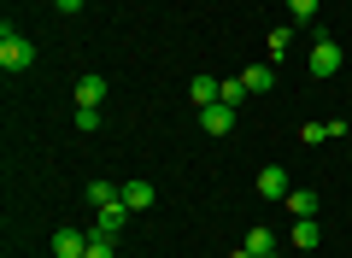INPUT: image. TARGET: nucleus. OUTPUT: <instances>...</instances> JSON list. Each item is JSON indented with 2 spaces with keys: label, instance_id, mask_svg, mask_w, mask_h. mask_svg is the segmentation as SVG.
<instances>
[{
  "label": "nucleus",
  "instance_id": "1",
  "mask_svg": "<svg viewBox=\"0 0 352 258\" xmlns=\"http://www.w3.org/2000/svg\"><path fill=\"white\" fill-rule=\"evenodd\" d=\"M0 65H6V76H18V71H30V65H36V47H30V36H18L12 24L0 30Z\"/></svg>",
  "mask_w": 352,
  "mask_h": 258
},
{
  "label": "nucleus",
  "instance_id": "2",
  "mask_svg": "<svg viewBox=\"0 0 352 258\" xmlns=\"http://www.w3.org/2000/svg\"><path fill=\"white\" fill-rule=\"evenodd\" d=\"M340 71V41L335 36H317L311 41V76H335Z\"/></svg>",
  "mask_w": 352,
  "mask_h": 258
},
{
  "label": "nucleus",
  "instance_id": "3",
  "mask_svg": "<svg viewBox=\"0 0 352 258\" xmlns=\"http://www.w3.org/2000/svg\"><path fill=\"white\" fill-rule=\"evenodd\" d=\"M200 129L206 136H229L235 129V106H223V100L217 106H200Z\"/></svg>",
  "mask_w": 352,
  "mask_h": 258
},
{
  "label": "nucleus",
  "instance_id": "4",
  "mask_svg": "<svg viewBox=\"0 0 352 258\" xmlns=\"http://www.w3.org/2000/svg\"><path fill=\"white\" fill-rule=\"evenodd\" d=\"M129 217H135V211H129L124 200H112V206H100V223H94V235H118V229H129Z\"/></svg>",
  "mask_w": 352,
  "mask_h": 258
},
{
  "label": "nucleus",
  "instance_id": "5",
  "mask_svg": "<svg viewBox=\"0 0 352 258\" xmlns=\"http://www.w3.org/2000/svg\"><path fill=\"white\" fill-rule=\"evenodd\" d=\"M258 194L264 200H288V171H282V164H264L258 171Z\"/></svg>",
  "mask_w": 352,
  "mask_h": 258
},
{
  "label": "nucleus",
  "instance_id": "6",
  "mask_svg": "<svg viewBox=\"0 0 352 258\" xmlns=\"http://www.w3.org/2000/svg\"><path fill=\"white\" fill-rule=\"evenodd\" d=\"M294 252H317V241H323V229H317V217H294Z\"/></svg>",
  "mask_w": 352,
  "mask_h": 258
},
{
  "label": "nucleus",
  "instance_id": "7",
  "mask_svg": "<svg viewBox=\"0 0 352 258\" xmlns=\"http://www.w3.org/2000/svg\"><path fill=\"white\" fill-rule=\"evenodd\" d=\"M188 100H194V106H217V100H223V83H217V76H194Z\"/></svg>",
  "mask_w": 352,
  "mask_h": 258
},
{
  "label": "nucleus",
  "instance_id": "8",
  "mask_svg": "<svg viewBox=\"0 0 352 258\" xmlns=\"http://www.w3.org/2000/svg\"><path fill=\"white\" fill-rule=\"evenodd\" d=\"M82 252H88V235H76V229L53 235V258H82Z\"/></svg>",
  "mask_w": 352,
  "mask_h": 258
},
{
  "label": "nucleus",
  "instance_id": "9",
  "mask_svg": "<svg viewBox=\"0 0 352 258\" xmlns=\"http://www.w3.org/2000/svg\"><path fill=\"white\" fill-rule=\"evenodd\" d=\"M282 206H288V217H317V194H311V188H288Z\"/></svg>",
  "mask_w": 352,
  "mask_h": 258
},
{
  "label": "nucleus",
  "instance_id": "10",
  "mask_svg": "<svg viewBox=\"0 0 352 258\" xmlns=\"http://www.w3.org/2000/svg\"><path fill=\"white\" fill-rule=\"evenodd\" d=\"M106 100V76H76V106H100Z\"/></svg>",
  "mask_w": 352,
  "mask_h": 258
},
{
  "label": "nucleus",
  "instance_id": "11",
  "mask_svg": "<svg viewBox=\"0 0 352 258\" xmlns=\"http://www.w3.org/2000/svg\"><path fill=\"white\" fill-rule=\"evenodd\" d=\"M241 83H247V94H264V88H276V71H270V65H247Z\"/></svg>",
  "mask_w": 352,
  "mask_h": 258
},
{
  "label": "nucleus",
  "instance_id": "12",
  "mask_svg": "<svg viewBox=\"0 0 352 258\" xmlns=\"http://www.w3.org/2000/svg\"><path fill=\"white\" fill-rule=\"evenodd\" d=\"M118 188H124V206L129 211H147L153 206V182H118Z\"/></svg>",
  "mask_w": 352,
  "mask_h": 258
},
{
  "label": "nucleus",
  "instance_id": "13",
  "mask_svg": "<svg viewBox=\"0 0 352 258\" xmlns=\"http://www.w3.org/2000/svg\"><path fill=\"white\" fill-rule=\"evenodd\" d=\"M88 200H94V206H112V200H124V188L106 176V182H88Z\"/></svg>",
  "mask_w": 352,
  "mask_h": 258
},
{
  "label": "nucleus",
  "instance_id": "14",
  "mask_svg": "<svg viewBox=\"0 0 352 258\" xmlns=\"http://www.w3.org/2000/svg\"><path fill=\"white\" fill-rule=\"evenodd\" d=\"M247 252H258V258L276 252V235H270V229H252V235H247Z\"/></svg>",
  "mask_w": 352,
  "mask_h": 258
},
{
  "label": "nucleus",
  "instance_id": "15",
  "mask_svg": "<svg viewBox=\"0 0 352 258\" xmlns=\"http://www.w3.org/2000/svg\"><path fill=\"white\" fill-rule=\"evenodd\" d=\"M82 258H118L112 252V235H88V252Z\"/></svg>",
  "mask_w": 352,
  "mask_h": 258
},
{
  "label": "nucleus",
  "instance_id": "16",
  "mask_svg": "<svg viewBox=\"0 0 352 258\" xmlns=\"http://www.w3.org/2000/svg\"><path fill=\"white\" fill-rule=\"evenodd\" d=\"M329 136H335L329 123H305V129H300V141H305V147H317V141H329Z\"/></svg>",
  "mask_w": 352,
  "mask_h": 258
},
{
  "label": "nucleus",
  "instance_id": "17",
  "mask_svg": "<svg viewBox=\"0 0 352 258\" xmlns=\"http://www.w3.org/2000/svg\"><path fill=\"white\" fill-rule=\"evenodd\" d=\"M241 100H247V83H241V76H235V83H223V106L241 111Z\"/></svg>",
  "mask_w": 352,
  "mask_h": 258
},
{
  "label": "nucleus",
  "instance_id": "18",
  "mask_svg": "<svg viewBox=\"0 0 352 258\" xmlns=\"http://www.w3.org/2000/svg\"><path fill=\"white\" fill-rule=\"evenodd\" d=\"M76 129H100V106H76Z\"/></svg>",
  "mask_w": 352,
  "mask_h": 258
},
{
  "label": "nucleus",
  "instance_id": "19",
  "mask_svg": "<svg viewBox=\"0 0 352 258\" xmlns=\"http://www.w3.org/2000/svg\"><path fill=\"white\" fill-rule=\"evenodd\" d=\"M288 12H294V24H305V18H317V0H288Z\"/></svg>",
  "mask_w": 352,
  "mask_h": 258
},
{
  "label": "nucleus",
  "instance_id": "20",
  "mask_svg": "<svg viewBox=\"0 0 352 258\" xmlns=\"http://www.w3.org/2000/svg\"><path fill=\"white\" fill-rule=\"evenodd\" d=\"M288 36H294V30H270V59H282V53H288Z\"/></svg>",
  "mask_w": 352,
  "mask_h": 258
},
{
  "label": "nucleus",
  "instance_id": "21",
  "mask_svg": "<svg viewBox=\"0 0 352 258\" xmlns=\"http://www.w3.org/2000/svg\"><path fill=\"white\" fill-rule=\"evenodd\" d=\"M59 12H65V18H76V12H82V0H59Z\"/></svg>",
  "mask_w": 352,
  "mask_h": 258
},
{
  "label": "nucleus",
  "instance_id": "22",
  "mask_svg": "<svg viewBox=\"0 0 352 258\" xmlns=\"http://www.w3.org/2000/svg\"><path fill=\"white\" fill-rule=\"evenodd\" d=\"M229 258H258V252H247V246H235V252H229Z\"/></svg>",
  "mask_w": 352,
  "mask_h": 258
},
{
  "label": "nucleus",
  "instance_id": "23",
  "mask_svg": "<svg viewBox=\"0 0 352 258\" xmlns=\"http://www.w3.org/2000/svg\"><path fill=\"white\" fill-rule=\"evenodd\" d=\"M264 258H288V252H282V246H276V252H264Z\"/></svg>",
  "mask_w": 352,
  "mask_h": 258
}]
</instances>
